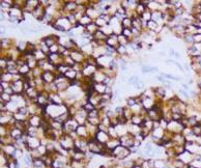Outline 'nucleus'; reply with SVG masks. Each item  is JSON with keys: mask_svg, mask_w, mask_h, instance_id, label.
Here are the masks:
<instances>
[{"mask_svg": "<svg viewBox=\"0 0 201 168\" xmlns=\"http://www.w3.org/2000/svg\"><path fill=\"white\" fill-rule=\"evenodd\" d=\"M129 104H130V105H133V104H134V101H133L132 99L129 100Z\"/></svg>", "mask_w": 201, "mask_h": 168, "instance_id": "obj_3", "label": "nucleus"}, {"mask_svg": "<svg viewBox=\"0 0 201 168\" xmlns=\"http://www.w3.org/2000/svg\"><path fill=\"white\" fill-rule=\"evenodd\" d=\"M193 132H194L195 135H197V136L201 135V127H198V126H197V127H194Z\"/></svg>", "mask_w": 201, "mask_h": 168, "instance_id": "obj_1", "label": "nucleus"}, {"mask_svg": "<svg viewBox=\"0 0 201 168\" xmlns=\"http://www.w3.org/2000/svg\"><path fill=\"white\" fill-rule=\"evenodd\" d=\"M192 165L196 168H201V161H195V162H193V164Z\"/></svg>", "mask_w": 201, "mask_h": 168, "instance_id": "obj_2", "label": "nucleus"}, {"mask_svg": "<svg viewBox=\"0 0 201 168\" xmlns=\"http://www.w3.org/2000/svg\"><path fill=\"white\" fill-rule=\"evenodd\" d=\"M134 168H140V167H139V166H136V167H134Z\"/></svg>", "mask_w": 201, "mask_h": 168, "instance_id": "obj_4", "label": "nucleus"}]
</instances>
